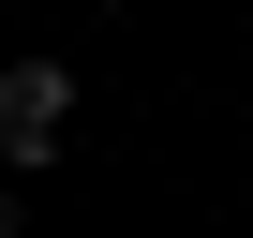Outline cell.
Returning <instances> with one entry per match:
<instances>
[{"label":"cell","instance_id":"obj_1","mask_svg":"<svg viewBox=\"0 0 253 238\" xmlns=\"http://www.w3.org/2000/svg\"><path fill=\"white\" fill-rule=\"evenodd\" d=\"M60 134H75V75L60 60H15L0 75V149L15 164H60Z\"/></svg>","mask_w":253,"mask_h":238},{"label":"cell","instance_id":"obj_2","mask_svg":"<svg viewBox=\"0 0 253 238\" xmlns=\"http://www.w3.org/2000/svg\"><path fill=\"white\" fill-rule=\"evenodd\" d=\"M89 15H119V0H89Z\"/></svg>","mask_w":253,"mask_h":238}]
</instances>
